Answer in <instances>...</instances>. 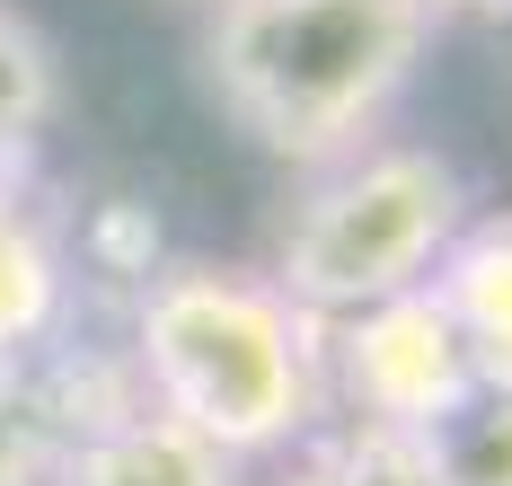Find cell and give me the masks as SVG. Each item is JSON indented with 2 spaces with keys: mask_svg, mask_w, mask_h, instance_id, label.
<instances>
[{
  "mask_svg": "<svg viewBox=\"0 0 512 486\" xmlns=\"http://www.w3.org/2000/svg\"><path fill=\"white\" fill-rule=\"evenodd\" d=\"M318 345H327V327L292 310L274 292V274L212 266V257H168L133 301L142 398L230 460L309 442L318 407H327Z\"/></svg>",
  "mask_w": 512,
  "mask_h": 486,
  "instance_id": "obj_1",
  "label": "cell"
},
{
  "mask_svg": "<svg viewBox=\"0 0 512 486\" xmlns=\"http://www.w3.org/2000/svg\"><path fill=\"white\" fill-rule=\"evenodd\" d=\"M424 27L433 18L415 0H221L204 71L256 151L327 168L398 107L424 62Z\"/></svg>",
  "mask_w": 512,
  "mask_h": 486,
  "instance_id": "obj_2",
  "label": "cell"
},
{
  "mask_svg": "<svg viewBox=\"0 0 512 486\" xmlns=\"http://www.w3.org/2000/svg\"><path fill=\"white\" fill-rule=\"evenodd\" d=\"M468 221L460 168L424 142H362L345 160H327L309 177V195L283 221L274 248V292L309 310V319H354L389 292L433 283L442 248Z\"/></svg>",
  "mask_w": 512,
  "mask_h": 486,
  "instance_id": "obj_3",
  "label": "cell"
},
{
  "mask_svg": "<svg viewBox=\"0 0 512 486\" xmlns=\"http://www.w3.org/2000/svg\"><path fill=\"white\" fill-rule=\"evenodd\" d=\"M318 372L327 389L354 407V425L371 433H442L477 398V372H468V345L451 310L433 301V283L415 292H389L354 319H327V345H318Z\"/></svg>",
  "mask_w": 512,
  "mask_h": 486,
  "instance_id": "obj_4",
  "label": "cell"
},
{
  "mask_svg": "<svg viewBox=\"0 0 512 486\" xmlns=\"http://www.w3.org/2000/svg\"><path fill=\"white\" fill-rule=\"evenodd\" d=\"M433 301L460 327L477 398H512V204L460 221V239L433 266Z\"/></svg>",
  "mask_w": 512,
  "mask_h": 486,
  "instance_id": "obj_5",
  "label": "cell"
},
{
  "mask_svg": "<svg viewBox=\"0 0 512 486\" xmlns=\"http://www.w3.org/2000/svg\"><path fill=\"white\" fill-rule=\"evenodd\" d=\"M53 486H239V460L142 398L115 425L71 433L62 460H53Z\"/></svg>",
  "mask_w": 512,
  "mask_h": 486,
  "instance_id": "obj_6",
  "label": "cell"
},
{
  "mask_svg": "<svg viewBox=\"0 0 512 486\" xmlns=\"http://www.w3.org/2000/svg\"><path fill=\"white\" fill-rule=\"evenodd\" d=\"M62 107V71H53V45L27 9L0 0V195L27 186V168L45 151V124Z\"/></svg>",
  "mask_w": 512,
  "mask_h": 486,
  "instance_id": "obj_7",
  "label": "cell"
},
{
  "mask_svg": "<svg viewBox=\"0 0 512 486\" xmlns=\"http://www.w3.org/2000/svg\"><path fill=\"white\" fill-rule=\"evenodd\" d=\"M62 319V248L18 195H0V363L45 345Z\"/></svg>",
  "mask_w": 512,
  "mask_h": 486,
  "instance_id": "obj_8",
  "label": "cell"
},
{
  "mask_svg": "<svg viewBox=\"0 0 512 486\" xmlns=\"http://www.w3.org/2000/svg\"><path fill=\"white\" fill-rule=\"evenodd\" d=\"M283 486H442L433 478V451L415 433H371V425H336L309 433L301 460Z\"/></svg>",
  "mask_w": 512,
  "mask_h": 486,
  "instance_id": "obj_9",
  "label": "cell"
},
{
  "mask_svg": "<svg viewBox=\"0 0 512 486\" xmlns=\"http://www.w3.org/2000/svg\"><path fill=\"white\" fill-rule=\"evenodd\" d=\"M442 486H512V398H468L442 433H424Z\"/></svg>",
  "mask_w": 512,
  "mask_h": 486,
  "instance_id": "obj_10",
  "label": "cell"
},
{
  "mask_svg": "<svg viewBox=\"0 0 512 486\" xmlns=\"http://www.w3.org/2000/svg\"><path fill=\"white\" fill-rule=\"evenodd\" d=\"M62 425H53L45 389L27 363H0V486H53Z\"/></svg>",
  "mask_w": 512,
  "mask_h": 486,
  "instance_id": "obj_11",
  "label": "cell"
},
{
  "mask_svg": "<svg viewBox=\"0 0 512 486\" xmlns=\"http://www.w3.org/2000/svg\"><path fill=\"white\" fill-rule=\"evenodd\" d=\"M89 266L115 274V283H151L168 266V239H159V213L151 204H133V195H115L89 213Z\"/></svg>",
  "mask_w": 512,
  "mask_h": 486,
  "instance_id": "obj_12",
  "label": "cell"
},
{
  "mask_svg": "<svg viewBox=\"0 0 512 486\" xmlns=\"http://www.w3.org/2000/svg\"><path fill=\"white\" fill-rule=\"evenodd\" d=\"M424 18H442V9H504V0H415Z\"/></svg>",
  "mask_w": 512,
  "mask_h": 486,
  "instance_id": "obj_13",
  "label": "cell"
}]
</instances>
